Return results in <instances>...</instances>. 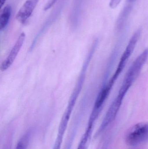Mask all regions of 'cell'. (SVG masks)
<instances>
[{"mask_svg":"<svg viewBox=\"0 0 148 149\" xmlns=\"http://www.w3.org/2000/svg\"><path fill=\"white\" fill-rule=\"evenodd\" d=\"M148 58V49L140 54L129 67L127 72L118 95L125 97L129 88L138 78Z\"/></svg>","mask_w":148,"mask_h":149,"instance_id":"1","label":"cell"},{"mask_svg":"<svg viewBox=\"0 0 148 149\" xmlns=\"http://www.w3.org/2000/svg\"><path fill=\"white\" fill-rule=\"evenodd\" d=\"M140 30H138L135 32L129 40L125 51L122 55L115 72L108 82L107 84L110 86H113L116 81L125 68L128 60L134 51L137 42L140 36Z\"/></svg>","mask_w":148,"mask_h":149,"instance_id":"2","label":"cell"},{"mask_svg":"<svg viewBox=\"0 0 148 149\" xmlns=\"http://www.w3.org/2000/svg\"><path fill=\"white\" fill-rule=\"evenodd\" d=\"M126 143L128 145L136 146L148 140V123H136L127 133Z\"/></svg>","mask_w":148,"mask_h":149,"instance_id":"3","label":"cell"},{"mask_svg":"<svg viewBox=\"0 0 148 149\" xmlns=\"http://www.w3.org/2000/svg\"><path fill=\"white\" fill-rule=\"evenodd\" d=\"M124 98L117 95V97L111 103L106 115L103 118L101 124L96 134V136L100 134L107 127L116 119L117 113L120 108Z\"/></svg>","mask_w":148,"mask_h":149,"instance_id":"4","label":"cell"},{"mask_svg":"<svg viewBox=\"0 0 148 149\" xmlns=\"http://www.w3.org/2000/svg\"><path fill=\"white\" fill-rule=\"evenodd\" d=\"M25 37L26 36L24 32L20 34L8 56L1 63L0 67L1 71H5L12 65L23 45Z\"/></svg>","mask_w":148,"mask_h":149,"instance_id":"5","label":"cell"},{"mask_svg":"<svg viewBox=\"0 0 148 149\" xmlns=\"http://www.w3.org/2000/svg\"><path fill=\"white\" fill-rule=\"evenodd\" d=\"M37 1L27 0L19 10L16 15V19L22 24H25L32 15Z\"/></svg>","mask_w":148,"mask_h":149,"instance_id":"6","label":"cell"},{"mask_svg":"<svg viewBox=\"0 0 148 149\" xmlns=\"http://www.w3.org/2000/svg\"><path fill=\"white\" fill-rule=\"evenodd\" d=\"M93 126H87L76 149H88L93 133Z\"/></svg>","mask_w":148,"mask_h":149,"instance_id":"7","label":"cell"},{"mask_svg":"<svg viewBox=\"0 0 148 149\" xmlns=\"http://www.w3.org/2000/svg\"><path fill=\"white\" fill-rule=\"evenodd\" d=\"M11 14V8L9 5L5 6L0 16V29H4L9 22Z\"/></svg>","mask_w":148,"mask_h":149,"instance_id":"8","label":"cell"},{"mask_svg":"<svg viewBox=\"0 0 148 149\" xmlns=\"http://www.w3.org/2000/svg\"><path fill=\"white\" fill-rule=\"evenodd\" d=\"M30 136V132L28 131L20 139L17 144L15 149H27Z\"/></svg>","mask_w":148,"mask_h":149,"instance_id":"9","label":"cell"},{"mask_svg":"<svg viewBox=\"0 0 148 149\" xmlns=\"http://www.w3.org/2000/svg\"><path fill=\"white\" fill-rule=\"evenodd\" d=\"M6 1V0H0V6H1V8L3 6Z\"/></svg>","mask_w":148,"mask_h":149,"instance_id":"10","label":"cell"},{"mask_svg":"<svg viewBox=\"0 0 148 149\" xmlns=\"http://www.w3.org/2000/svg\"><path fill=\"white\" fill-rule=\"evenodd\" d=\"M130 1H134V0H129Z\"/></svg>","mask_w":148,"mask_h":149,"instance_id":"11","label":"cell"}]
</instances>
